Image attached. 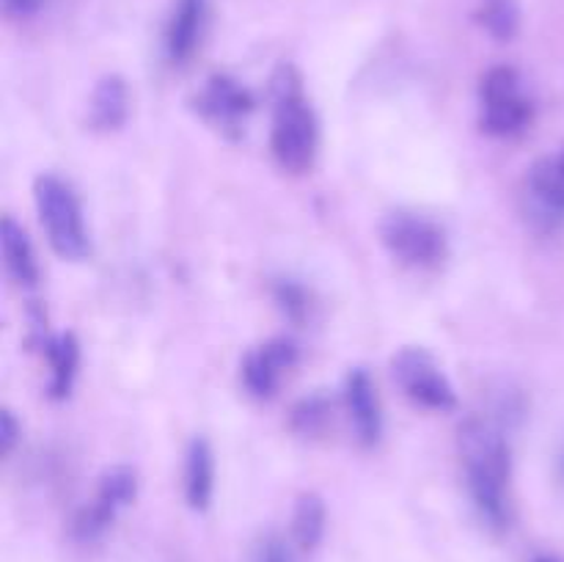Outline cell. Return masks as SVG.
Instances as JSON below:
<instances>
[{
	"instance_id": "obj_1",
	"label": "cell",
	"mask_w": 564,
	"mask_h": 562,
	"mask_svg": "<svg viewBox=\"0 0 564 562\" xmlns=\"http://www.w3.org/2000/svg\"><path fill=\"white\" fill-rule=\"evenodd\" d=\"M457 446H460L468 490H471L479 516L488 521L490 529L505 532L512 521V468L510 444H507L505 433L488 419H468L460 428Z\"/></svg>"
},
{
	"instance_id": "obj_2",
	"label": "cell",
	"mask_w": 564,
	"mask_h": 562,
	"mask_svg": "<svg viewBox=\"0 0 564 562\" xmlns=\"http://www.w3.org/2000/svg\"><path fill=\"white\" fill-rule=\"evenodd\" d=\"M275 108L273 130H270V152L275 163L290 174H303L317 158V116L303 97L301 80L292 66H281L275 75Z\"/></svg>"
},
{
	"instance_id": "obj_3",
	"label": "cell",
	"mask_w": 564,
	"mask_h": 562,
	"mask_svg": "<svg viewBox=\"0 0 564 562\" xmlns=\"http://www.w3.org/2000/svg\"><path fill=\"white\" fill-rule=\"evenodd\" d=\"M39 220H42L53 251L64 259H83L88 253V235L75 191L61 176L42 174L33 185Z\"/></svg>"
},
{
	"instance_id": "obj_4",
	"label": "cell",
	"mask_w": 564,
	"mask_h": 562,
	"mask_svg": "<svg viewBox=\"0 0 564 562\" xmlns=\"http://www.w3.org/2000/svg\"><path fill=\"white\" fill-rule=\"evenodd\" d=\"M479 108H482V130L496 138L518 136L532 121V102L512 66H494L482 77Z\"/></svg>"
},
{
	"instance_id": "obj_5",
	"label": "cell",
	"mask_w": 564,
	"mask_h": 562,
	"mask_svg": "<svg viewBox=\"0 0 564 562\" xmlns=\"http://www.w3.org/2000/svg\"><path fill=\"white\" fill-rule=\"evenodd\" d=\"M391 257L411 268H435L446 257V235L438 224L413 213H391L380 226Z\"/></svg>"
},
{
	"instance_id": "obj_6",
	"label": "cell",
	"mask_w": 564,
	"mask_h": 562,
	"mask_svg": "<svg viewBox=\"0 0 564 562\" xmlns=\"http://www.w3.org/2000/svg\"><path fill=\"white\" fill-rule=\"evenodd\" d=\"M391 375L405 391L408 400L427 411H452L457 406V397L446 375L422 347H405L391 358Z\"/></svg>"
},
{
	"instance_id": "obj_7",
	"label": "cell",
	"mask_w": 564,
	"mask_h": 562,
	"mask_svg": "<svg viewBox=\"0 0 564 562\" xmlns=\"http://www.w3.org/2000/svg\"><path fill=\"white\" fill-rule=\"evenodd\" d=\"M297 364V347L290 339H270L251 350L242 361V386L248 395L268 400L275 395L284 375Z\"/></svg>"
},
{
	"instance_id": "obj_8",
	"label": "cell",
	"mask_w": 564,
	"mask_h": 562,
	"mask_svg": "<svg viewBox=\"0 0 564 562\" xmlns=\"http://www.w3.org/2000/svg\"><path fill=\"white\" fill-rule=\"evenodd\" d=\"M196 105L204 119L213 121L218 130L237 136V132H242L248 116H251L253 97L248 94V88L231 80L229 75H213L207 86H204V91L198 94Z\"/></svg>"
},
{
	"instance_id": "obj_9",
	"label": "cell",
	"mask_w": 564,
	"mask_h": 562,
	"mask_svg": "<svg viewBox=\"0 0 564 562\" xmlns=\"http://www.w3.org/2000/svg\"><path fill=\"white\" fill-rule=\"evenodd\" d=\"M345 402L350 411L352 430L364 446L378 444L383 433V413H380V397L367 369H352L345 380Z\"/></svg>"
},
{
	"instance_id": "obj_10",
	"label": "cell",
	"mask_w": 564,
	"mask_h": 562,
	"mask_svg": "<svg viewBox=\"0 0 564 562\" xmlns=\"http://www.w3.org/2000/svg\"><path fill=\"white\" fill-rule=\"evenodd\" d=\"M207 3L209 0H176L165 31V53L171 64H187L198 50L207 25Z\"/></svg>"
},
{
	"instance_id": "obj_11",
	"label": "cell",
	"mask_w": 564,
	"mask_h": 562,
	"mask_svg": "<svg viewBox=\"0 0 564 562\" xmlns=\"http://www.w3.org/2000/svg\"><path fill=\"white\" fill-rule=\"evenodd\" d=\"M215 490V455L213 446L196 439L185 461V499L193 510H207Z\"/></svg>"
},
{
	"instance_id": "obj_12",
	"label": "cell",
	"mask_w": 564,
	"mask_h": 562,
	"mask_svg": "<svg viewBox=\"0 0 564 562\" xmlns=\"http://www.w3.org/2000/svg\"><path fill=\"white\" fill-rule=\"evenodd\" d=\"M0 242H3V262L11 279L22 287H33L39 281L36 253H33L31 240L22 231V226L14 224V218L6 215L3 229H0Z\"/></svg>"
},
{
	"instance_id": "obj_13",
	"label": "cell",
	"mask_w": 564,
	"mask_h": 562,
	"mask_svg": "<svg viewBox=\"0 0 564 562\" xmlns=\"http://www.w3.org/2000/svg\"><path fill=\"white\" fill-rule=\"evenodd\" d=\"M130 114V97L121 77L110 75L99 80L91 97V127L97 130H119Z\"/></svg>"
},
{
	"instance_id": "obj_14",
	"label": "cell",
	"mask_w": 564,
	"mask_h": 562,
	"mask_svg": "<svg viewBox=\"0 0 564 562\" xmlns=\"http://www.w3.org/2000/svg\"><path fill=\"white\" fill-rule=\"evenodd\" d=\"M47 361H50V397L64 400L75 383L77 364H80V347L72 334H61L50 339L47 345Z\"/></svg>"
},
{
	"instance_id": "obj_15",
	"label": "cell",
	"mask_w": 564,
	"mask_h": 562,
	"mask_svg": "<svg viewBox=\"0 0 564 562\" xmlns=\"http://www.w3.org/2000/svg\"><path fill=\"white\" fill-rule=\"evenodd\" d=\"M529 187L543 207L564 213V149L545 154L529 171Z\"/></svg>"
},
{
	"instance_id": "obj_16",
	"label": "cell",
	"mask_w": 564,
	"mask_h": 562,
	"mask_svg": "<svg viewBox=\"0 0 564 562\" xmlns=\"http://www.w3.org/2000/svg\"><path fill=\"white\" fill-rule=\"evenodd\" d=\"M325 521H328L325 501L317 494H303L295 505V516H292V545L297 551L317 549L325 534Z\"/></svg>"
},
{
	"instance_id": "obj_17",
	"label": "cell",
	"mask_w": 564,
	"mask_h": 562,
	"mask_svg": "<svg viewBox=\"0 0 564 562\" xmlns=\"http://www.w3.org/2000/svg\"><path fill=\"white\" fill-rule=\"evenodd\" d=\"M477 20L490 36L507 42V39L516 36L518 25H521V6H518V0H482Z\"/></svg>"
},
{
	"instance_id": "obj_18",
	"label": "cell",
	"mask_w": 564,
	"mask_h": 562,
	"mask_svg": "<svg viewBox=\"0 0 564 562\" xmlns=\"http://www.w3.org/2000/svg\"><path fill=\"white\" fill-rule=\"evenodd\" d=\"M135 490H138V477L130 466H113L99 477L97 485V494L102 501H108L110 507L121 510L124 505H130L135 499Z\"/></svg>"
},
{
	"instance_id": "obj_19",
	"label": "cell",
	"mask_w": 564,
	"mask_h": 562,
	"mask_svg": "<svg viewBox=\"0 0 564 562\" xmlns=\"http://www.w3.org/2000/svg\"><path fill=\"white\" fill-rule=\"evenodd\" d=\"M330 422V400L323 395H312L301 400L292 411V428L301 435H317Z\"/></svg>"
},
{
	"instance_id": "obj_20",
	"label": "cell",
	"mask_w": 564,
	"mask_h": 562,
	"mask_svg": "<svg viewBox=\"0 0 564 562\" xmlns=\"http://www.w3.org/2000/svg\"><path fill=\"white\" fill-rule=\"evenodd\" d=\"M275 301L284 309L286 317L292 320H303L308 314V306H312L306 290L301 284H295V281H281V284H275Z\"/></svg>"
},
{
	"instance_id": "obj_21",
	"label": "cell",
	"mask_w": 564,
	"mask_h": 562,
	"mask_svg": "<svg viewBox=\"0 0 564 562\" xmlns=\"http://www.w3.org/2000/svg\"><path fill=\"white\" fill-rule=\"evenodd\" d=\"M253 562H295V551L279 534H268L253 549Z\"/></svg>"
},
{
	"instance_id": "obj_22",
	"label": "cell",
	"mask_w": 564,
	"mask_h": 562,
	"mask_svg": "<svg viewBox=\"0 0 564 562\" xmlns=\"http://www.w3.org/2000/svg\"><path fill=\"white\" fill-rule=\"evenodd\" d=\"M17 435H20V428H17L14 417H11V411H3L0 413V452L3 455H9L14 450Z\"/></svg>"
},
{
	"instance_id": "obj_23",
	"label": "cell",
	"mask_w": 564,
	"mask_h": 562,
	"mask_svg": "<svg viewBox=\"0 0 564 562\" xmlns=\"http://www.w3.org/2000/svg\"><path fill=\"white\" fill-rule=\"evenodd\" d=\"M6 11L14 17H28V14H36L42 0H3Z\"/></svg>"
},
{
	"instance_id": "obj_24",
	"label": "cell",
	"mask_w": 564,
	"mask_h": 562,
	"mask_svg": "<svg viewBox=\"0 0 564 562\" xmlns=\"http://www.w3.org/2000/svg\"><path fill=\"white\" fill-rule=\"evenodd\" d=\"M534 562H560V560H556V556H551V554H543V556H538Z\"/></svg>"
},
{
	"instance_id": "obj_25",
	"label": "cell",
	"mask_w": 564,
	"mask_h": 562,
	"mask_svg": "<svg viewBox=\"0 0 564 562\" xmlns=\"http://www.w3.org/2000/svg\"><path fill=\"white\" fill-rule=\"evenodd\" d=\"M562 474H564V457H562Z\"/></svg>"
}]
</instances>
